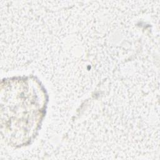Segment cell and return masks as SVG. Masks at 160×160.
Returning a JSON list of instances; mask_svg holds the SVG:
<instances>
[{"label":"cell","mask_w":160,"mask_h":160,"mask_svg":"<svg viewBox=\"0 0 160 160\" xmlns=\"http://www.w3.org/2000/svg\"><path fill=\"white\" fill-rule=\"evenodd\" d=\"M14 86H6L1 94V128L10 134L30 135L37 129L43 116L46 102L43 91L34 81L14 79Z\"/></svg>","instance_id":"obj_1"}]
</instances>
